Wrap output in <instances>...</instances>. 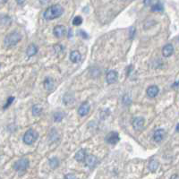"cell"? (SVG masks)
<instances>
[{"instance_id": "obj_36", "label": "cell", "mask_w": 179, "mask_h": 179, "mask_svg": "<svg viewBox=\"0 0 179 179\" xmlns=\"http://www.w3.org/2000/svg\"><path fill=\"white\" fill-rule=\"evenodd\" d=\"M6 0H0V3H4V2H6Z\"/></svg>"}, {"instance_id": "obj_10", "label": "cell", "mask_w": 179, "mask_h": 179, "mask_svg": "<svg viewBox=\"0 0 179 179\" xmlns=\"http://www.w3.org/2000/svg\"><path fill=\"white\" fill-rule=\"evenodd\" d=\"M158 91H159V89H158V86L150 85V87H148L146 93H147L148 97H150V98H155L158 94Z\"/></svg>"}, {"instance_id": "obj_23", "label": "cell", "mask_w": 179, "mask_h": 179, "mask_svg": "<svg viewBox=\"0 0 179 179\" xmlns=\"http://www.w3.org/2000/svg\"><path fill=\"white\" fill-rule=\"evenodd\" d=\"M74 100V97L71 96L70 94L64 95V103L65 105H68V104L72 103Z\"/></svg>"}, {"instance_id": "obj_34", "label": "cell", "mask_w": 179, "mask_h": 179, "mask_svg": "<svg viewBox=\"0 0 179 179\" xmlns=\"http://www.w3.org/2000/svg\"><path fill=\"white\" fill-rule=\"evenodd\" d=\"M170 179H179V176L178 175H173V176L170 177Z\"/></svg>"}, {"instance_id": "obj_2", "label": "cell", "mask_w": 179, "mask_h": 179, "mask_svg": "<svg viewBox=\"0 0 179 179\" xmlns=\"http://www.w3.org/2000/svg\"><path fill=\"white\" fill-rule=\"evenodd\" d=\"M21 35L19 32H13L5 38L4 44H5L6 47L9 48V47H13V46H15L16 44H18L21 41Z\"/></svg>"}, {"instance_id": "obj_4", "label": "cell", "mask_w": 179, "mask_h": 179, "mask_svg": "<svg viewBox=\"0 0 179 179\" xmlns=\"http://www.w3.org/2000/svg\"><path fill=\"white\" fill-rule=\"evenodd\" d=\"M29 167V160L27 158H21L14 163V168L17 172H24Z\"/></svg>"}, {"instance_id": "obj_12", "label": "cell", "mask_w": 179, "mask_h": 179, "mask_svg": "<svg viewBox=\"0 0 179 179\" xmlns=\"http://www.w3.org/2000/svg\"><path fill=\"white\" fill-rule=\"evenodd\" d=\"M173 53H174V47H173L172 44H167V45H165L163 47V49H162V54H163L164 56L169 57Z\"/></svg>"}, {"instance_id": "obj_3", "label": "cell", "mask_w": 179, "mask_h": 179, "mask_svg": "<svg viewBox=\"0 0 179 179\" xmlns=\"http://www.w3.org/2000/svg\"><path fill=\"white\" fill-rule=\"evenodd\" d=\"M38 139V133L33 130V129H29L23 135V142L27 145H32L33 144L36 140Z\"/></svg>"}, {"instance_id": "obj_30", "label": "cell", "mask_w": 179, "mask_h": 179, "mask_svg": "<svg viewBox=\"0 0 179 179\" xmlns=\"http://www.w3.org/2000/svg\"><path fill=\"white\" fill-rule=\"evenodd\" d=\"M132 31H133L132 32H130V38H131V39H133L134 36V34H135V29H134V27L132 28Z\"/></svg>"}, {"instance_id": "obj_20", "label": "cell", "mask_w": 179, "mask_h": 179, "mask_svg": "<svg viewBox=\"0 0 179 179\" xmlns=\"http://www.w3.org/2000/svg\"><path fill=\"white\" fill-rule=\"evenodd\" d=\"M42 112V107L41 105H34L32 107V115L34 116H40Z\"/></svg>"}, {"instance_id": "obj_32", "label": "cell", "mask_w": 179, "mask_h": 179, "mask_svg": "<svg viewBox=\"0 0 179 179\" xmlns=\"http://www.w3.org/2000/svg\"><path fill=\"white\" fill-rule=\"evenodd\" d=\"M81 35H82L84 38H88V35H87V34H86V32H84V31H82V32H81Z\"/></svg>"}, {"instance_id": "obj_25", "label": "cell", "mask_w": 179, "mask_h": 179, "mask_svg": "<svg viewBox=\"0 0 179 179\" xmlns=\"http://www.w3.org/2000/svg\"><path fill=\"white\" fill-rule=\"evenodd\" d=\"M123 103L126 106H129L132 103V99L128 94H126L123 97Z\"/></svg>"}, {"instance_id": "obj_13", "label": "cell", "mask_w": 179, "mask_h": 179, "mask_svg": "<svg viewBox=\"0 0 179 179\" xmlns=\"http://www.w3.org/2000/svg\"><path fill=\"white\" fill-rule=\"evenodd\" d=\"M89 111H90V105H89V103L84 102V103H83V104L81 105V107H79V109H78V114H79L81 116H84L89 113Z\"/></svg>"}, {"instance_id": "obj_17", "label": "cell", "mask_w": 179, "mask_h": 179, "mask_svg": "<svg viewBox=\"0 0 179 179\" xmlns=\"http://www.w3.org/2000/svg\"><path fill=\"white\" fill-rule=\"evenodd\" d=\"M44 87L47 91H51L54 89V81L50 77L46 78V80L44 81Z\"/></svg>"}, {"instance_id": "obj_28", "label": "cell", "mask_w": 179, "mask_h": 179, "mask_svg": "<svg viewBox=\"0 0 179 179\" xmlns=\"http://www.w3.org/2000/svg\"><path fill=\"white\" fill-rule=\"evenodd\" d=\"M14 100V97H9L8 99H7V101H6V106L4 107V108H6V107H8L9 106L13 103V101Z\"/></svg>"}, {"instance_id": "obj_24", "label": "cell", "mask_w": 179, "mask_h": 179, "mask_svg": "<svg viewBox=\"0 0 179 179\" xmlns=\"http://www.w3.org/2000/svg\"><path fill=\"white\" fill-rule=\"evenodd\" d=\"M53 118L55 122H60L64 118V114L62 112H56L53 116Z\"/></svg>"}, {"instance_id": "obj_31", "label": "cell", "mask_w": 179, "mask_h": 179, "mask_svg": "<svg viewBox=\"0 0 179 179\" xmlns=\"http://www.w3.org/2000/svg\"><path fill=\"white\" fill-rule=\"evenodd\" d=\"M152 0H144V5L145 6H150L151 4Z\"/></svg>"}, {"instance_id": "obj_7", "label": "cell", "mask_w": 179, "mask_h": 179, "mask_svg": "<svg viewBox=\"0 0 179 179\" xmlns=\"http://www.w3.org/2000/svg\"><path fill=\"white\" fill-rule=\"evenodd\" d=\"M53 32H54V35L56 37V38H62L65 35V32H66V29L64 25H56L54 30H53Z\"/></svg>"}, {"instance_id": "obj_37", "label": "cell", "mask_w": 179, "mask_h": 179, "mask_svg": "<svg viewBox=\"0 0 179 179\" xmlns=\"http://www.w3.org/2000/svg\"><path fill=\"white\" fill-rule=\"evenodd\" d=\"M177 131H179V124L177 125Z\"/></svg>"}, {"instance_id": "obj_5", "label": "cell", "mask_w": 179, "mask_h": 179, "mask_svg": "<svg viewBox=\"0 0 179 179\" xmlns=\"http://www.w3.org/2000/svg\"><path fill=\"white\" fill-rule=\"evenodd\" d=\"M144 123H145L144 118L142 116H138L133 120V127L135 131H141L144 126Z\"/></svg>"}, {"instance_id": "obj_16", "label": "cell", "mask_w": 179, "mask_h": 179, "mask_svg": "<svg viewBox=\"0 0 179 179\" xmlns=\"http://www.w3.org/2000/svg\"><path fill=\"white\" fill-rule=\"evenodd\" d=\"M37 52H38V48L35 44H31L26 50V54L28 56H33L37 54Z\"/></svg>"}, {"instance_id": "obj_26", "label": "cell", "mask_w": 179, "mask_h": 179, "mask_svg": "<svg viewBox=\"0 0 179 179\" xmlns=\"http://www.w3.org/2000/svg\"><path fill=\"white\" fill-rule=\"evenodd\" d=\"M83 23V18L81 16H75L73 20V24L75 26H79Z\"/></svg>"}, {"instance_id": "obj_29", "label": "cell", "mask_w": 179, "mask_h": 179, "mask_svg": "<svg viewBox=\"0 0 179 179\" xmlns=\"http://www.w3.org/2000/svg\"><path fill=\"white\" fill-rule=\"evenodd\" d=\"M64 179H77L76 178V177L73 175V174H67L66 176H64Z\"/></svg>"}, {"instance_id": "obj_9", "label": "cell", "mask_w": 179, "mask_h": 179, "mask_svg": "<svg viewBox=\"0 0 179 179\" xmlns=\"http://www.w3.org/2000/svg\"><path fill=\"white\" fill-rule=\"evenodd\" d=\"M106 80H107V84H115L117 80V73L114 70H110L109 72H107V74L106 75Z\"/></svg>"}, {"instance_id": "obj_15", "label": "cell", "mask_w": 179, "mask_h": 179, "mask_svg": "<svg viewBox=\"0 0 179 179\" xmlns=\"http://www.w3.org/2000/svg\"><path fill=\"white\" fill-rule=\"evenodd\" d=\"M86 152H85L84 150H78L77 152H76V154H75V156H74V158L77 160V161H79V162H83V161H84L85 158H86Z\"/></svg>"}, {"instance_id": "obj_18", "label": "cell", "mask_w": 179, "mask_h": 179, "mask_svg": "<svg viewBox=\"0 0 179 179\" xmlns=\"http://www.w3.org/2000/svg\"><path fill=\"white\" fill-rule=\"evenodd\" d=\"M158 162L156 160V159H152V160H150V163H149V165H148V168L151 171V172H155L157 169H158Z\"/></svg>"}, {"instance_id": "obj_6", "label": "cell", "mask_w": 179, "mask_h": 179, "mask_svg": "<svg viewBox=\"0 0 179 179\" xmlns=\"http://www.w3.org/2000/svg\"><path fill=\"white\" fill-rule=\"evenodd\" d=\"M120 140V137H119V134L116 133V132H111L109 133L107 137H106V142L109 144H116L119 142Z\"/></svg>"}, {"instance_id": "obj_35", "label": "cell", "mask_w": 179, "mask_h": 179, "mask_svg": "<svg viewBox=\"0 0 179 179\" xmlns=\"http://www.w3.org/2000/svg\"><path fill=\"white\" fill-rule=\"evenodd\" d=\"M50 0H40V2L42 4V5H44V4H47V3H49Z\"/></svg>"}, {"instance_id": "obj_19", "label": "cell", "mask_w": 179, "mask_h": 179, "mask_svg": "<svg viewBox=\"0 0 179 179\" xmlns=\"http://www.w3.org/2000/svg\"><path fill=\"white\" fill-rule=\"evenodd\" d=\"M11 23V19L7 15H1L0 16V25L3 26H7Z\"/></svg>"}, {"instance_id": "obj_21", "label": "cell", "mask_w": 179, "mask_h": 179, "mask_svg": "<svg viewBox=\"0 0 179 179\" xmlns=\"http://www.w3.org/2000/svg\"><path fill=\"white\" fill-rule=\"evenodd\" d=\"M163 10H164V7L161 3H156L155 5L151 6V11L153 12H162Z\"/></svg>"}, {"instance_id": "obj_1", "label": "cell", "mask_w": 179, "mask_h": 179, "mask_svg": "<svg viewBox=\"0 0 179 179\" xmlns=\"http://www.w3.org/2000/svg\"><path fill=\"white\" fill-rule=\"evenodd\" d=\"M64 14V8L60 5H53L48 7L44 12V18L48 21L54 20L56 18L60 17Z\"/></svg>"}, {"instance_id": "obj_11", "label": "cell", "mask_w": 179, "mask_h": 179, "mask_svg": "<svg viewBox=\"0 0 179 179\" xmlns=\"http://www.w3.org/2000/svg\"><path fill=\"white\" fill-rule=\"evenodd\" d=\"M165 135H166V132H165L164 129H158V130L155 131V133L153 134V139H154L155 142H159L164 139Z\"/></svg>"}, {"instance_id": "obj_8", "label": "cell", "mask_w": 179, "mask_h": 179, "mask_svg": "<svg viewBox=\"0 0 179 179\" xmlns=\"http://www.w3.org/2000/svg\"><path fill=\"white\" fill-rule=\"evenodd\" d=\"M85 162H86V165L91 168V169H93L94 167L97 166V164L99 163V160L98 158L95 157L94 155H88L86 158H85Z\"/></svg>"}, {"instance_id": "obj_33", "label": "cell", "mask_w": 179, "mask_h": 179, "mask_svg": "<svg viewBox=\"0 0 179 179\" xmlns=\"http://www.w3.org/2000/svg\"><path fill=\"white\" fill-rule=\"evenodd\" d=\"M25 1H26V0H16V2H17L18 5H22Z\"/></svg>"}, {"instance_id": "obj_27", "label": "cell", "mask_w": 179, "mask_h": 179, "mask_svg": "<svg viewBox=\"0 0 179 179\" xmlns=\"http://www.w3.org/2000/svg\"><path fill=\"white\" fill-rule=\"evenodd\" d=\"M54 50H55V52L56 53V54H59V53H61L63 51V47L61 45H59V44L55 45L54 46Z\"/></svg>"}, {"instance_id": "obj_14", "label": "cell", "mask_w": 179, "mask_h": 179, "mask_svg": "<svg viewBox=\"0 0 179 179\" xmlns=\"http://www.w3.org/2000/svg\"><path fill=\"white\" fill-rule=\"evenodd\" d=\"M70 60L73 63H78L81 60V53L78 50H74L70 53Z\"/></svg>"}, {"instance_id": "obj_22", "label": "cell", "mask_w": 179, "mask_h": 179, "mask_svg": "<svg viewBox=\"0 0 179 179\" xmlns=\"http://www.w3.org/2000/svg\"><path fill=\"white\" fill-rule=\"evenodd\" d=\"M58 165H59V160H58V158H57L54 157V158L49 159V166H50L52 169H56V168H57V167H58Z\"/></svg>"}]
</instances>
